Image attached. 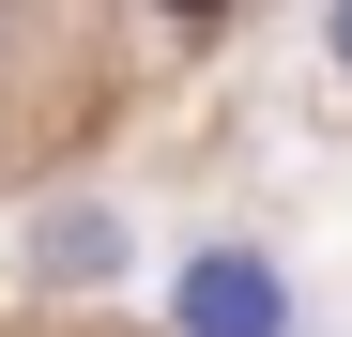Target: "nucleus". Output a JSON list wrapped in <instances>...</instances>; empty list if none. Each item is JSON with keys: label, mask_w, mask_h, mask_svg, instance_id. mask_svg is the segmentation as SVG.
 Masks as SVG:
<instances>
[{"label": "nucleus", "mask_w": 352, "mask_h": 337, "mask_svg": "<svg viewBox=\"0 0 352 337\" xmlns=\"http://www.w3.org/2000/svg\"><path fill=\"white\" fill-rule=\"evenodd\" d=\"M168 16H214V0H168Z\"/></svg>", "instance_id": "f03ea898"}, {"label": "nucleus", "mask_w": 352, "mask_h": 337, "mask_svg": "<svg viewBox=\"0 0 352 337\" xmlns=\"http://www.w3.org/2000/svg\"><path fill=\"white\" fill-rule=\"evenodd\" d=\"M337 46H352V0H337Z\"/></svg>", "instance_id": "7ed1b4c3"}, {"label": "nucleus", "mask_w": 352, "mask_h": 337, "mask_svg": "<svg viewBox=\"0 0 352 337\" xmlns=\"http://www.w3.org/2000/svg\"><path fill=\"white\" fill-rule=\"evenodd\" d=\"M199 337H276V276L261 261H199Z\"/></svg>", "instance_id": "f257e3e1"}]
</instances>
